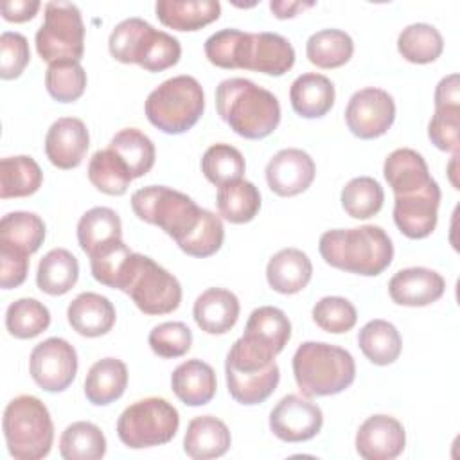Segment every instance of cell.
Instances as JSON below:
<instances>
[{"instance_id":"6da1fadb","label":"cell","mask_w":460,"mask_h":460,"mask_svg":"<svg viewBox=\"0 0 460 460\" xmlns=\"http://www.w3.org/2000/svg\"><path fill=\"white\" fill-rule=\"evenodd\" d=\"M207 59L219 68H243L282 75L295 63L293 45L277 32L221 29L205 41Z\"/></svg>"},{"instance_id":"7a4b0ae2","label":"cell","mask_w":460,"mask_h":460,"mask_svg":"<svg viewBox=\"0 0 460 460\" xmlns=\"http://www.w3.org/2000/svg\"><path fill=\"white\" fill-rule=\"evenodd\" d=\"M216 110L239 137L250 140L266 138L280 122L277 97L244 77H230L217 84Z\"/></svg>"},{"instance_id":"3957f363","label":"cell","mask_w":460,"mask_h":460,"mask_svg":"<svg viewBox=\"0 0 460 460\" xmlns=\"http://www.w3.org/2000/svg\"><path fill=\"white\" fill-rule=\"evenodd\" d=\"M318 250L329 266L363 277L383 273L394 259L392 239L376 225L327 230Z\"/></svg>"},{"instance_id":"277c9868","label":"cell","mask_w":460,"mask_h":460,"mask_svg":"<svg viewBox=\"0 0 460 460\" xmlns=\"http://www.w3.org/2000/svg\"><path fill=\"white\" fill-rule=\"evenodd\" d=\"M293 376L305 397H327L354 383L356 363L352 354L341 347L304 341L293 356Z\"/></svg>"},{"instance_id":"5b68a950","label":"cell","mask_w":460,"mask_h":460,"mask_svg":"<svg viewBox=\"0 0 460 460\" xmlns=\"http://www.w3.org/2000/svg\"><path fill=\"white\" fill-rule=\"evenodd\" d=\"M110 54L120 63H137L147 72H162L180 61V41L156 31L142 18H126L115 25L108 40Z\"/></svg>"},{"instance_id":"8992f818","label":"cell","mask_w":460,"mask_h":460,"mask_svg":"<svg viewBox=\"0 0 460 460\" xmlns=\"http://www.w3.org/2000/svg\"><path fill=\"white\" fill-rule=\"evenodd\" d=\"M225 374L228 394L234 401L246 406L264 402L275 392L280 379L275 356L243 336L228 350Z\"/></svg>"},{"instance_id":"52a82bcc","label":"cell","mask_w":460,"mask_h":460,"mask_svg":"<svg viewBox=\"0 0 460 460\" xmlns=\"http://www.w3.org/2000/svg\"><path fill=\"white\" fill-rule=\"evenodd\" d=\"M115 289L124 291L146 314L172 313L181 302L178 279L151 257L137 252L128 257Z\"/></svg>"},{"instance_id":"ba28073f","label":"cell","mask_w":460,"mask_h":460,"mask_svg":"<svg viewBox=\"0 0 460 460\" xmlns=\"http://www.w3.org/2000/svg\"><path fill=\"white\" fill-rule=\"evenodd\" d=\"M7 451L16 460H40L49 455L54 424L47 406L34 395H18L4 410L2 419Z\"/></svg>"},{"instance_id":"9c48e42d","label":"cell","mask_w":460,"mask_h":460,"mask_svg":"<svg viewBox=\"0 0 460 460\" xmlns=\"http://www.w3.org/2000/svg\"><path fill=\"white\" fill-rule=\"evenodd\" d=\"M147 120L167 135L189 131L203 115V88L192 75H174L156 86L146 99Z\"/></svg>"},{"instance_id":"30bf717a","label":"cell","mask_w":460,"mask_h":460,"mask_svg":"<svg viewBox=\"0 0 460 460\" xmlns=\"http://www.w3.org/2000/svg\"><path fill=\"white\" fill-rule=\"evenodd\" d=\"M131 208L138 219L160 226L178 244L198 225L201 207L187 194L165 185H149L133 192Z\"/></svg>"},{"instance_id":"8fae6325","label":"cell","mask_w":460,"mask_h":460,"mask_svg":"<svg viewBox=\"0 0 460 460\" xmlns=\"http://www.w3.org/2000/svg\"><path fill=\"white\" fill-rule=\"evenodd\" d=\"M178 428V410L164 397L140 399L129 404L117 420V435L131 449L167 444Z\"/></svg>"},{"instance_id":"7c38bea8","label":"cell","mask_w":460,"mask_h":460,"mask_svg":"<svg viewBox=\"0 0 460 460\" xmlns=\"http://www.w3.org/2000/svg\"><path fill=\"white\" fill-rule=\"evenodd\" d=\"M36 50L49 65L61 61L79 63L84 54V23L75 4H45L43 23L36 32Z\"/></svg>"},{"instance_id":"4fadbf2b","label":"cell","mask_w":460,"mask_h":460,"mask_svg":"<svg viewBox=\"0 0 460 460\" xmlns=\"http://www.w3.org/2000/svg\"><path fill=\"white\" fill-rule=\"evenodd\" d=\"M34 383L45 392L66 390L77 374V352L63 338H47L38 343L29 358Z\"/></svg>"},{"instance_id":"5bb4252c","label":"cell","mask_w":460,"mask_h":460,"mask_svg":"<svg viewBox=\"0 0 460 460\" xmlns=\"http://www.w3.org/2000/svg\"><path fill=\"white\" fill-rule=\"evenodd\" d=\"M395 120V102L386 90L367 86L352 93L345 108V122L363 140L385 135Z\"/></svg>"},{"instance_id":"9a60e30c","label":"cell","mask_w":460,"mask_h":460,"mask_svg":"<svg viewBox=\"0 0 460 460\" xmlns=\"http://www.w3.org/2000/svg\"><path fill=\"white\" fill-rule=\"evenodd\" d=\"M323 413L318 404L289 394L282 397L270 413V429L284 442H305L318 435Z\"/></svg>"},{"instance_id":"2e32d148","label":"cell","mask_w":460,"mask_h":460,"mask_svg":"<svg viewBox=\"0 0 460 460\" xmlns=\"http://www.w3.org/2000/svg\"><path fill=\"white\" fill-rule=\"evenodd\" d=\"M438 203L440 187L433 180L431 183L415 192L395 196L394 221L406 237L424 239L437 226Z\"/></svg>"},{"instance_id":"e0dca14e","label":"cell","mask_w":460,"mask_h":460,"mask_svg":"<svg viewBox=\"0 0 460 460\" xmlns=\"http://www.w3.org/2000/svg\"><path fill=\"white\" fill-rule=\"evenodd\" d=\"M314 162L305 151L288 147L270 158L266 165V181L277 196L289 198L307 190L314 180Z\"/></svg>"},{"instance_id":"ac0fdd59","label":"cell","mask_w":460,"mask_h":460,"mask_svg":"<svg viewBox=\"0 0 460 460\" xmlns=\"http://www.w3.org/2000/svg\"><path fill=\"white\" fill-rule=\"evenodd\" d=\"M406 446L402 424L390 415L368 417L356 433V451L365 460H394Z\"/></svg>"},{"instance_id":"d6986e66","label":"cell","mask_w":460,"mask_h":460,"mask_svg":"<svg viewBox=\"0 0 460 460\" xmlns=\"http://www.w3.org/2000/svg\"><path fill=\"white\" fill-rule=\"evenodd\" d=\"M90 146V135L81 119L61 117L47 131L45 155L58 169L77 167Z\"/></svg>"},{"instance_id":"ffe728a7","label":"cell","mask_w":460,"mask_h":460,"mask_svg":"<svg viewBox=\"0 0 460 460\" xmlns=\"http://www.w3.org/2000/svg\"><path fill=\"white\" fill-rule=\"evenodd\" d=\"M446 291V280L429 268L415 266L399 270L388 282L390 298L397 305L424 307L437 302Z\"/></svg>"},{"instance_id":"44dd1931","label":"cell","mask_w":460,"mask_h":460,"mask_svg":"<svg viewBox=\"0 0 460 460\" xmlns=\"http://www.w3.org/2000/svg\"><path fill=\"white\" fill-rule=\"evenodd\" d=\"M66 318L70 327L86 338H97L111 331L115 325V307L113 304L92 291L79 293L66 309Z\"/></svg>"},{"instance_id":"7402d4cb","label":"cell","mask_w":460,"mask_h":460,"mask_svg":"<svg viewBox=\"0 0 460 460\" xmlns=\"http://www.w3.org/2000/svg\"><path fill=\"white\" fill-rule=\"evenodd\" d=\"M237 296L223 288H208L203 291L192 307L198 327L208 334L228 332L239 318Z\"/></svg>"},{"instance_id":"603a6c76","label":"cell","mask_w":460,"mask_h":460,"mask_svg":"<svg viewBox=\"0 0 460 460\" xmlns=\"http://www.w3.org/2000/svg\"><path fill=\"white\" fill-rule=\"evenodd\" d=\"M171 388L183 404L203 406L216 395V372L201 359H187L172 370Z\"/></svg>"},{"instance_id":"cb8c5ba5","label":"cell","mask_w":460,"mask_h":460,"mask_svg":"<svg viewBox=\"0 0 460 460\" xmlns=\"http://www.w3.org/2000/svg\"><path fill=\"white\" fill-rule=\"evenodd\" d=\"M232 444L230 431L223 420L214 415L194 417L183 437V451L194 460H210L223 456Z\"/></svg>"},{"instance_id":"d4e9b609","label":"cell","mask_w":460,"mask_h":460,"mask_svg":"<svg viewBox=\"0 0 460 460\" xmlns=\"http://www.w3.org/2000/svg\"><path fill=\"white\" fill-rule=\"evenodd\" d=\"M313 275V264L307 253L298 248L279 250L266 266V279L273 291L295 295L302 291Z\"/></svg>"},{"instance_id":"484cf974","label":"cell","mask_w":460,"mask_h":460,"mask_svg":"<svg viewBox=\"0 0 460 460\" xmlns=\"http://www.w3.org/2000/svg\"><path fill=\"white\" fill-rule=\"evenodd\" d=\"M155 11L165 27L192 32L216 22L221 4L217 0H158Z\"/></svg>"},{"instance_id":"4316f807","label":"cell","mask_w":460,"mask_h":460,"mask_svg":"<svg viewBox=\"0 0 460 460\" xmlns=\"http://www.w3.org/2000/svg\"><path fill=\"white\" fill-rule=\"evenodd\" d=\"M383 174L394 190V196L415 192L433 181L422 155L410 147L392 151L385 160Z\"/></svg>"},{"instance_id":"83f0119b","label":"cell","mask_w":460,"mask_h":460,"mask_svg":"<svg viewBox=\"0 0 460 460\" xmlns=\"http://www.w3.org/2000/svg\"><path fill=\"white\" fill-rule=\"evenodd\" d=\"M243 338L277 356L291 338V322L282 309L262 305L252 311Z\"/></svg>"},{"instance_id":"f1b7e54d","label":"cell","mask_w":460,"mask_h":460,"mask_svg":"<svg viewBox=\"0 0 460 460\" xmlns=\"http://www.w3.org/2000/svg\"><path fill=\"white\" fill-rule=\"evenodd\" d=\"M334 84L322 74H302L289 88V101L293 110L304 119L323 117L334 104Z\"/></svg>"},{"instance_id":"f546056e","label":"cell","mask_w":460,"mask_h":460,"mask_svg":"<svg viewBox=\"0 0 460 460\" xmlns=\"http://www.w3.org/2000/svg\"><path fill=\"white\" fill-rule=\"evenodd\" d=\"M128 386V368L117 358L95 361L84 379V395L95 406H106L120 399Z\"/></svg>"},{"instance_id":"4dcf8cb0","label":"cell","mask_w":460,"mask_h":460,"mask_svg":"<svg viewBox=\"0 0 460 460\" xmlns=\"http://www.w3.org/2000/svg\"><path fill=\"white\" fill-rule=\"evenodd\" d=\"M79 277V262L77 259L65 248H54L47 252L36 273L38 288L52 296H59L68 293Z\"/></svg>"},{"instance_id":"1f68e13d","label":"cell","mask_w":460,"mask_h":460,"mask_svg":"<svg viewBox=\"0 0 460 460\" xmlns=\"http://www.w3.org/2000/svg\"><path fill=\"white\" fill-rule=\"evenodd\" d=\"M358 345L368 361L385 367L392 365L402 349L397 327L386 320H370L358 332Z\"/></svg>"},{"instance_id":"d6a6232c","label":"cell","mask_w":460,"mask_h":460,"mask_svg":"<svg viewBox=\"0 0 460 460\" xmlns=\"http://www.w3.org/2000/svg\"><path fill=\"white\" fill-rule=\"evenodd\" d=\"M216 205L226 221L243 225L257 216L261 208V192L252 181L241 178L217 187Z\"/></svg>"},{"instance_id":"836d02e7","label":"cell","mask_w":460,"mask_h":460,"mask_svg":"<svg viewBox=\"0 0 460 460\" xmlns=\"http://www.w3.org/2000/svg\"><path fill=\"white\" fill-rule=\"evenodd\" d=\"M43 181V172L34 158L20 155L0 162V198H25L34 194Z\"/></svg>"},{"instance_id":"e575fe53","label":"cell","mask_w":460,"mask_h":460,"mask_svg":"<svg viewBox=\"0 0 460 460\" xmlns=\"http://www.w3.org/2000/svg\"><path fill=\"white\" fill-rule=\"evenodd\" d=\"M115 239H122V223L113 208L93 207L81 216L77 223V241L86 255Z\"/></svg>"},{"instance_id":"d590c367","label":"cell","mask_w":460,"mask_h":460,"mask_svg":"<svg viewBox=\"0 0 460 460\" xmlns=\"http://www.w3.org/2000/svg\"><path fill=\"white\" fill-rule=\"evenodd\" d=\"M352 38L340 29H322L305 43V56L318 68H338L352 58Z\"/></svg>"},{"instance_id":"8d00e7d4","label":"cell","mask_w":460,"mask_h":460,"mask_svg":"<svg viewBox=\"0 0 460 460\" xmlns=\"http://www.w3.org/2000/svg\"><path fill=\"white\" fill-rule=\"evenodd\" d=\"M88 180L92 185L110 196H122L133 176L124 160L110 147L99 149L88 162Z\"/></svg>"},{"instance_id":"74e56055","label":"cell","mask_w":460,"mask_h":460,"mask_svg":"<svg viewBox=\"0 0 460 460\" xmlns=\"http://www.w3.org/2000/svg\"><path fill=\"white\" fill-rule=\"evenodd\" d=\"M45 241V223L34 212H9L0 221V243L11 244L27 255L40 250Z\"/></svg>"},{"instance_id":"f35d334b","label":"cell","mask_w":460,"mask_h":460,"mask_svg":"<svg viewBox=\"0 0 460 460\" xmlns=\"http://www.w3.org/2000/svg\"><path fill=\"white\" fill-rule=\"evenodd\" d=\"M106 453V438L99 426L77 420L65 428L59 438V455L65 460H99Z\"/></svg>"},{"instance_id":"ab89813d","label":"cell","mask_w":460,"mask_h":460,"mask_svg":"<svg viewBox=\"0 0 460 460\" xmlns=\"http://www.w3.org/2000/svg\"><path fill=\"white\" fill-rule=\"evenodd\" d=\"M108 147L113 149L124 160L133 178L147 174L155 165V144L147 135H144L137 128H124L119 133H115Z\"/></svg>"},{"instance_id":"60d3db41","label":"cell","mask_w":460,"mask_h":460,"mask_svg":"<svg viewBox=\"0 0 460 460\" xmlns=\"http://www.w3.org/2000/svg\"><path fill=\"white\" fill-rule=\"evenodd\" d=\"M399 54L417 65L435 61L444 50L442 34L429 23H411L404 27L397 38Z\"/></svg>"},{"instance_id":"b9f144b4","label":"cell","mask_w":460,"mask_h":460,"mask_svg":"<svg viewBox=\"0 0 460 460\" xmlns=\"http://www.w3.org/2000/svg\"><path fill=\"white\" fill-rule=\"evenodd\" d=\"M50 325V313L36 298H18L5 311V327L18 340H31Z\"/></svg>"},{"instance_id":"7bdbcfd3","label":"cell","mask_w":460,"mask_h":460,"mask_svg":"<svg viewBox=\"0 0 460 460\" xmlns=\"http://www.w3.org/2000/svg\"><path fill=\"white\" fill-rule=\"evenodd\" d=\"M385 190L370 176L352 178L341 190V207L354 219H368L383 208Z\"/></svg>"},{"instance_id":"ee69618b","label":"cell","mask_w":460,"mask_h":460,"mask_svg":"<svg viewBox=\"0 0 460 460\" xmlns=\"http://www.w3.org/2000/svg\"><path fill=\"white\" fill-rule=\"evenodd\" d=\"M244 169L246 164L241 151L230 144H212L201 158V172L216 187L241 180Z\"/></svg>"},{"instance_id":"f6af8a7d","label":"cell","mask_w":460,"mask_h":460,"mask_svg":"<svg viewBox=\"0 0 460 460\" xmlns=\"http://www.w3.org/2000/svg\"><path fill=\"white\" fill-rule=\"evenodd\" d=\"M45 86L58 102H74L84 93L86 72L77 61L52 63L45 72Z\"/></svg>"},{"instance_id":"bcb514c9","label":"cell","mask_w":460,"mask_h":460,"mask_svg":"<svg viewBox=\"0 0 460 460\" xmlns=\"http://www.w3.org/2000/svg\"><path fill=\"white\" fill-rule=\"evenodd\" d=\"M225 239V228L219 216L214 212L201 208V216L192 232L178 243L180 250L190 257H210L214 255Z\"/></svg>"},{"instance_id":"7dc6e473","label":"cell","mask_w":460,"mask_h":460,"mask_svg":"<svg viewBox=\"0 0 460 460\" xmlns=\"http://www.w3.org/2000/svg\"><path fill=\"white\" fill-rule=\"evenodd\" d=\"M314 323L331 334H343L358 322L356 307L343 296H323L313 307Z\"/></svg>"},{"instance_id":"c3c4849f","label":"cell","mask_w":460,"mask_h":460,"mask_svg":"<svg viewBox=\"0 0 460 460\" xmlns=\"http://www.w3.org/2000/svg\"><path fill=\"white\" fill-rule=\"evenodd\" d=\"M129 255H131V250L126 246L122 239H115L99 246L93 253L88 255L93 279L115 289L120 271Z\"/></svg>"},{"instance_id":"681fc988","label":"cell","mask_w":460,"mask_h":460,"mask_svg":"<svg viewBox=\"0 0 460 460\" xmlns=\"http://www.w3.org/2000/svg\"><path fill=\"white\" fill-rule=\"evenodd\" d=\"M151 350L165 359L181 358L190 350L192 332L183 322H164L149 332Z\"/></svg>"},{"instance_id":"f907efd6","label":"cell","mask_w":460,"mask_h":460,"mask_svg":"<svg viewBox=\"0 0 460 460\" xmlns=\"http://www.w3.org/2000/svg\"><path fill=\"white\" fill-rule=\"evenodd\" d=\"M460 108H435V113L428 124V137L440 151L458 155L460 147Z\"/></svg>"},{"instance_id":"816d5d0a","label":"cell","mask_w":460,"mask_h":460,"mask_svg":"<svg viewBox=\"0 0 460 460\" xmlns=\"http://www.w3.org/2000/svg\"><path fill=\"white\" fill-rule=\"evenodd\" d=\"M29 41L20 32L5 31L0 36V77L9 81L22 75L29 65Z\"/></svg>"},{"instance_id":"f5cc1de1","label":"cell","mask_w":460,"mask_h":460,"mask_svg":"<svg viewBox=\"0 0 460 460\" xmlns=\"http://www.w3.org/2000/svg\"><path fill=\"white\" fill-rule=\"evenodd\" d=\"M29 271V255L22 250L0 243V286L4 289L23 284Z\"/></svg>"},{"instance_id":"db71d44e","label":"cell","mask_w":460,"mask_h":460,"mask_svg":"<svg viewBox=\"0 0 460 460\" xmlns=\"http://www.w3.org/2000/svg\"><path fill=\"white\" fill-rule=\"evenodd\" d=\"M435 108H460L458 74L442 77L435 90Z\"/></svg>"},{"instance_id":"11a10c76","label":"cell","mask_w":460,"mask_h":460,"mask_svg":"<svg viewBox=\"0 0 460 460\" xmlns=\"http://www.w3.org/2000/svg\"><path fill=\"white\" fill-rule=\"evenodd\" d=\"M40 7L41 4L38 0H7L0 5L4 20L14 23H22L34 18Z\"/></svg>"},{"instance_id":"9f6ffc18","label":"cell","mask_w":460,"mask_h":460,"mask_svg":"<svg viewBox=\"0 0 460 460\" xmlns=\"http://www.w3.org/2000/svg\"><path fill=\"white\" fill-rule=\"evenodd\" d=\"M313 2H284V0H273L270 2V9L271 13L279 18V20H284V18H293L296 16L300 11L311 7Z\"/></svg>"}]
</instances>
